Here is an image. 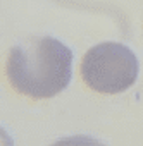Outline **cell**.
<instances>
[{
    "label": "cell",
    "instance_id": "2",
    "mask_svg": "<svg viewBox=\"0 0 143 146\" xmlns=\"http://www.w3.org/2000/svg\"><path fill=\"white\" fill-rule=\"evenodd\" d=\"M80 74L92 91L117 95L134 84L138 78V60L122 43L105 41L92 46L85 53Z\"/></svg>",
    "mask_w": 143,
    "mask_h": 146
},
{
    "label": "cell",
    "instance_id": "1",
    "mask_svg": "<svg viewBox=\"0 0 143 146\" xmlns=\"http://www.w3.org/2000/svg\"><path fill=\"white\" fill-rule=\"evenodd\" d=\"M12 90L31 100L62 93L73 74V52L50 36H31L12 46L5 64Z\"/></svg>",
    "mask_w": 143,
    "mask_h": 146
}]
</instances>
